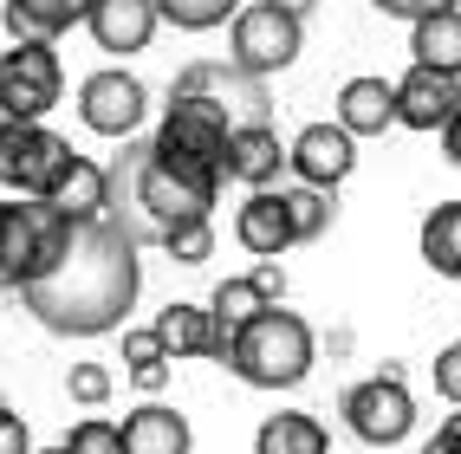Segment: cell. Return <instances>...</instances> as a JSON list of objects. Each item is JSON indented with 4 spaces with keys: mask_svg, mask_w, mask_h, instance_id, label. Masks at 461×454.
<instances>
[{
    "mask_svg": "<svg viewBox=\"0 0 461 454\" xmlns=\"http://www.w3.org/2000/svg\"><path fill=\"white\" fill-rule=\"evenodd\" d=\"M33 441H26V415H14V409H0V454H26Z\"/></svg>",
    "mask_w": 461,
    "mask_h": 454,
    "instance_id": "836d02e7",
    "label": "cell"
},
{
    "mask_svg": "<svg viewBox=\"0 0 461 454\" xmlns=\"http://www.w3.org/2000/svg\"><path fill=\"white\" fill-rule=\"evenodd\" d=\"M280 208H286V234L293 240H319L331 227V189H280Z\"/></svg>",
    "mask_w": 461,
    "mask_h": 454,
    "instance_id": "d4e9b609",
    "label": "cell"
},
{
    "mask_svg": "<svg viewBox=\"0 0 461 454\" xmlns=\"http://www.w3.org/2000/svg\"><path fill=\"white\" fill-rule=\"evenodd\" d=\"M338 130H351V137H384L396 124V111H390V78H351L345 91H338V117H331Z\"/></svg>",
    "mask_w": 461,
    "mask_h": 454,
    "instance_id": "ac0fdd59",
    "label": "cell"
},
{
    "mask_svg": "<svg viewBox=\"0 0 461 454\" xmlns=\"http://www.w3.org/2000/svg\"><path fill=\"white\" fill-rule=\"evenodd\" d=\"M137 286H143V266H137L131 240L111 221H72L59 260L46 272H33L20 286V298L59 338H104L137 306Z\"/></svg>",
    "mask_w": 461,
    "mask_h": 454,
    "instance_id": "6da1fadb",
    "label": "cell"
},
{
    "mask_svg": "<svg viewBox=\"0 0 461 454\" xmlns=\"http://www.w3.org/2000/svg\"><path fill=\"white\" fill-rule=\"evenodd\" d=\"M46 201L66 221H98V208H104V169L85 163V156H72L66 169H59V182L46 189Z\"/></svg>",
    "mask_w": 461,
    "mask_h": 454,
    "instance_id": "d6986e66",
    "label": "cell"
},
{
    "mask_svg": "<svg viewBox=\"0 0 461 454\" xmlns=\"http://www.w3.org/2000/svg\"><path fill=\"white\" fill-rule=\"evenodd\" d=\"M0 409H7V396H0Z\"/></svg>",
    "mask_w": 461,
    "mask_h": 454,
    "instance_id": "60d3db41",
    "label": "cell"
},
{
    "mask_svg": "<svg viewBox=\"0 0 461 454\" xmlns=\"http://www.w3.org/2000/svg\"><path fill=\"white\" fill-rule=\"evenodd\" d=\"M157 149H169V156L182 163H195V169H214L221 175V149H228V124L214 117L208 104H189V98H169V117H163V130L149 137Z\"/></svg>",
    "mask_w": 461,
    "mask_h": 454,
    "instance_id": "8fae6325",
    "label": "cell"
},
{
    "mask_svg": "<svg viewBox=\"0 0 461 454\" xmlns=\"http://www.w3.org/2000/svg\"><path fill=\"white\" fill-rule=\"evenodd\" d=\"M390 111H396V124H410V130H436L461 111V78L410 66L403 78H390Z\"/></svg>",
    "mask_w": 461,
    "mask_h": 454,
    "instance_id": "7c38bea8",
    "label": "cell"
},
{
    "mask_svg": "<svg viewBox=\"0 0 461 454\" xmlns=\"http://www.w3.org/2000/svg\"><path fill=\"white\" fill-rule=\"evenodd\" d=\"M260 306H267V298H260V292H254L248 280H221V286H214V298H208V318L234 331V325H248V318H254Z\"/></svg>",
    "mask_w": 461,
    "mask_h": 454,
    "instance_id": "4316f807",
    "label": "cell"
},
{
    "mask_svg": "<svg viewBox=\"0 0 461 454\" xmlns=\"http://www.w3.org/2000/svg\"><path fill=\"white\" fill-rule=\"evenodd\" d=\"M273 7H280V13H293V20H305V13L319 7V0H273Z\"/></svg>",
    "mask_w": 461,
    "mask_h": 454,
    "instance_id": "f35d334b",
    "label": "cell"
},
{
    "mask_svg": "<svg viewBox=\"0 0 461 454\" xmlns=\"http://www.w3.org/2000/svg\"><path fill=\"white\" fill-rule=\"evenodd\" d=\"M345 422H351V435L357 441H371V448H396L410 429H416V403H410V389H403V370H390L384 377H371V383H357V389H345Z\"/></svg>",
    "mask_w": 461,
    "mask_h": 454,
    "instance_id": "ba28073f",
    "label": "cell"
},
{
    "mask_svg": "<svg viewBox=\"0 0 461 454\" xmlns=\"http://www.w3.org/2000/svg\"><path fill=\"white\" fill-rule=\"evenodd\" d=\"M66 72H59L52 40H14V52H0V117L7 124H40L59 104Z\"/></svg>",
    "mask_w": 461,
    "mask_h": 454,
    "instance_id": "8992f818",
    "label": "cell"
},
{
    "mask_svg": "<svg viewBox=\"0 0 461 454\" xmlns=\"http://www.w3.org/2000/svg\"><path fill=\"white\" fill-rule=\"evenodd\" d=\"M72 221L59 215L46 195H20L0 201V286H26L33 272H46L66 247Z\"/></svg>",
    "mask_w": 461,
    "mask_h": 454,
    "instance_id": "277c9868",
    "label": "cell"
},
{
    "mask_svg": "<svg viewBox=\"0 0 461 454\" xmlns=\"http://www.w3.org/2000/svg\"><path fill=\"white\" fill-rule=\"evenodd\" d=\"M436 383H442L448 403H461V344H448V351L436 357Z\"/></svg>",
    "mask_w": 461,
    "mask_h": 454,
    "instance_id": "d6a6232c",
    "label": "cell"
},
{
    "mask_svg": "<svg viewBox=\"0 0 461 454\" xmlns=\"http://www.w3.org/2000/svg\"><path fill=\"white\" fill-rule=\"evenodd\" d=\"M59 448H66V454H124V441H117V422H104V415H85Z\"/></svg>",
    "mask_w": 461,
    "mask_h": 454,
    "instance_id": "83f0119b",
    "label": "cell"
},
{
    "mask_svg": "<svg viewBox=\"0 0 461 454\" xmlns=\"http://www.w3.org/2000/svg\"><path fill=\"white\" fill-rule=\"evenodd\" d=\"M377 13H396V20H416V13H436V7H455V0H371Z\"/></svg>",
    "mask_w": 461,
    "mask_h": 454,
    "instance_id": "e575fe53",
    "label": "cell"
},
{
    "mask_svg": "<svg viewBox=\"0 0 461 454\" xmlns=\"http://www.w3.org/2000/svg\"><path fill=\"white\" fill-rule=\"evenodd\" d=\"M26 454H66V448H26Z\"/></svg>",
    "mask_w": 461,
    "mask_h": 454,
    "instance_id": "ab89813d",
    "label": "cell"
},
{
    "mask_svg": "<svg viewBox=\"0 0 461 454\" xmlns=\"http://www.w3.org/2000/svg\"><path fill=\"white\" fill-rule=\"evenodd\" d=\"M169 98L208 104L228 130H240V124H267V117H273V91H267V78L240 72L234 58H195V66H182V78H176Z\"/></svg>",
    "mask_w": 461,
    "mask_h": 454,
    "instance_id": "5b68a950",
    "label": "cell"
},
{
    "mask_svg": "<svg viewBox=\"0 0 461 454\" xmlns=\"http://www.w3.org/2000/svg\"><path fill=\"white\" fill-rule=\"evenodd\" d=\"M286 163L299 169L305 189H338V182L357 169V137L338 130V124H305L286 149Z\"/></svg>",
    "mask_w": 461,
    "mask_h": 454,
    "instance_id": "4fadbf2b",
    "label": "cell"
},
{
    "mask_svg": "<svg viewBox=\"0 0 461 454\" xmlns=\"http://www.w3.org/2000/svg\"><path fill=\"white\" fill-rule=\"evenodd\" d=\"M234 240L248 247L254 260H280L293 247V234H286V208H280V189H254L248 208L234 215Z\"/></svg>",
    "mask_w": 461,
    "mask_h": 454,
    "instance_id": "e0dca14e",
    "label": "cell"
},
{
    "mask_svg": "<svg viewBox=\"0 0 461 454\" xmlns=\"http://www.w3.org/2000/svg\"><path fill=\"white\" fill-rule=\"evenodd\" d=\"M78 26H91L98 52H143L149 40H157L163 20H157V7H149V0H91Z\"/></svg>",
    "mask_w": 461,
    "mask_h": 454,
    "instance_id": "5bb4252c",
    "label": "cell"
},
{
    "mask_svg": "<svg viewBox=\"0 0 461 454\" xmlns=\"http://www.w3.org/2000/svg\"><path fill=\"white\" fill-rule=\"evenodd\" d=\"M163 254H169L176 266H202V260L214 254V227H208V221H189V227H176V234L163 240Z\"/></svg>",
    "mask_w": 461,
    "mask_h": 454,
    "instance_id": "f1b7e54d",
    "label": "cell"
},
{
    "mask_svg": "<svg viewBox=\"0 0 461 454\" xmlns=\"http://www.w3.org/2000/svg\"><path fill=\"white\" fill-rule=\"evenodd\" d=\"M157 7V20L182 26V33H208V26H228L240 0H149Z\"/></svg>",
    "mask_w": 461,
    "mask_h": 454,
    "instance_id": "484cf974",
    "label": "cell"
},
{
    "mask_svg": "<svg viewBox=\"0 0 461 454\" xmlns=\"http://www.w3.org/2000/svg\"><path fill=\"white\" fill-rule=\"evenodd\" d=\"M436 130H442V156L461 163V130H455V117H448V124H436Z\"/></svg>",
    "mask_w": 461,
    "mask_h": 454,
    "instance_id": "74e56055",
    "label": "cell"
},
{
    "mask_svg": "<svg viewBox=\"0 0 461 454\" xmlns=\"http://www.w3.org/2000/svg\"><path fill=\"white\" fill-rule=\"evenodd\" d=\"M221 175L169 156L157 143H124V156L104 169V208L98 221H111L131 247H163L176 227L208 221Z\"/></svg>",
    "mask_w": 461,
    "mask_h": 454,
    "instance_id": "7a4b0ae2",
    "label": "cell"
},
{
    "mask_svg": "<svg viewBox=\"0 0 461 454\" xmlns=\"http://www.w3.org/2000/svg\"><path fill=\"white\" fill-rule=\"evenodd\" d=\"M0 124H7V117H0Z\"/></svg>",
    "mask_w": 461,
    "mask_h": 454,
    "instance_id": "b9f144b4",
    "label": "cell"
},
{
    "mask_svg": "<svg viewBox=\"0 0 461 454\" xmlns=\"http://www.w3.org/2000/svg\"><path fill=\"white\" fill-rule=\"evenodd\" d=\"M416 66L429 72H461V7H436V13H416Z\"/></svg>",
    "mask_w": 461,
    "mask_h": 454,
    "instance_id": "ffe728a7",
    "label": "cell"
},
{
    "mask_svg": "<svg viewBox=\"0 0 461 454\" xmlns=\"http://www.w3.org/2000/svg\"><path fill=\"white\" fill-rule=\"evenodd\" d=\"M254 454H331V435H325L319 415L286 409V415H267V422H260Z\"/></svg>",
    "mask_w": 461,
    "mask_h": 454,
    "instance_id": "7402d4cb",
    "label": "cell"
},
{
    "mask_svg": "<svg viewBox=\"0 0 461 454\" xmlns=\"http://www.w3.org/2000/svg\"><path fill=\"white\" fill-rule=\"evenodd\" d=\"M143 111H149V91L124 66H104V72H91L78 85V117H85V130H98V137L131 143L137 124H143Z\"/></svg>",
    "mask_w": 461,
    "mask_h": 454,
    "instance_id": "30bf717a",
    "label": "cell"
},
{
    "mask_svg": "<svg viewBox=\"0 0 461 454\" xmlns=\"http://www.w3.org/2000/svg\"><path fill=\"white\" fill-rule=\"evenodd\" d=\"M248 286L267 298V306H280V298H286V272H280V260H260V266L248 272Z\"/></svg>",
    "mask_w": 461,
    "mask_h": 454,
    "instance_id": "4dcf8cb0",
    "label": "cell"
},
{
    "mask_svg": "<svg viewBox=\"0 0 461 454\" xmlns=\"http://www.w3.org/2000/svg\"><path fill=\"white\" fill-rule=\"evenodd\" d=\"M85 7L91 0H7V33L14 40H59L66 26H78L85 20Z\"/></svg>",
    "mask_w": 461,
    "mask_h": 454,
    "instance_id": "44dd1931",
    "label": "cell"
},
{
    "mask_svg": "<svg viewBox=\"0 0 461 454\" xmlns=\"http://www.w3.org/2000/svg\"><path fill=\"white\" fill-rule=\"evenodd\" d=\"M131 383L137 389H163L169 383V363H131Z\"/></svg>",
    "mask_w": 461,
    "mask_h": 454,
    "instance_id": "d590c367",
    "label": "cell"
},
{
    "mask_svg": "<svg viewBox=\"0 0 461 454\" xmlns=\"http://www.w3.org/2000/svg\"><path fill=\"white\" fill-rule=\"evenodd\" d=\"M455 441H461V422L448 415V422H442V429H436V441H429L422 454H455Z\"/></svg>",
    "mask_w": 461,
    "mask_h": 454,
    "instance_id": "8d00e7d4",
    "label": "cell"
},
{
    "mask_svg": "<svg viewBox=\"0 0 461 454\" xmlns=\"http://www.w3.org/2000/svg\"><path fill=\"white\" fill-rule=\"evenodd\" d=\"M422 260L442 272V280H455L461 272V201H442L436 215L422 221Z\"/></svg>",
    "mask_w": 461,
    "mask_h": 454,
    "instance_id": "cb8c5ba5",
    "label": "cell"
},
{
    "mask_svg": "<svg viewBox=\"0 0 461 454\" xmlns=\"http://www.w3.org/2000/svg\"><path fill=\"white\" fill-rule=\"evenodd\" d=\"M72 156L78 149L46 124H0V182L20 195H46Z\"/></svg>",
    "mask_w": 461,
    "mask_h": 454,
    "instance_id": "9c48e42d",
    "label": "cell"
},
{
    "mask_svg": "<svg viewBox=\"0 0 461 454\" xmlns=\"http://www.w3.org/2000/svg\"><path fill=\"white\" fill-rule=\"evenodd\" d=\"M124 363H169L163 344H157V331H124Z\"/></svg>",
    "mask_w": 461,
    "mask_h": 454,
    "instance_id": "1f68e13d",
    "label": "cell"
},
{
    "mask_svg": "<svg viewBox=\"0 0 461 454\" xmlns=\"http://www.w3.org/2000/svg\"><path fill=\"white\" fill-rule=\"evenodd\" d=\"M305 52V20L280 13L273 0H254V7H234V66L254 72V78H273L286 72L293 58Z\"/></svg>",
    "mask_w": 461,
    "mask_h": 454,
    "instance_id": "52a82bcc",
    "label": "cell"
},
{
    "mask_svg": "<svg viewBox=\"0 0 461 454\" xmlns=\"http://www.w3.org/2000/svg\"><path fill=\"white\" fill-rule=\"evenodd\" d=\"M66 389H72V403H91V409H98V403H111V370H104V363H72V377H66Z\"/></svg>",
    "mask_w": 461,
    "mask_h": 454,
    "instance_id": "f546056e",
    "label": "cell"
},
{
    "mask_svg": "<svg viewBox=\"0 0 461 454\" xmlns=\"http://www.w3.org/2000/svg\"><path fill=\"white\" fill-rule=\"evenodd\" d=\"M208 306H189V298H176V306L169 312H157V325H149V331H157V344H163V357L176 363V357H202L208 351Z\"/></svg>",
    "mask_w": 461,
    "mask_h": 454,
    "instance_id": "603a6c76",
    "label": "cell"
},
{
    "mask_svg": "<svg viewBox=\"0 0 461 454\" xmlns=\"http://www.w3.org/2000/svg\"><path fill=\"white\" fill-rule=\"evenodd\" d=\"M117 441H124V454H189V415L169 409V403H143L124 415V429H117Z\"/></svg>",
    "mask_w": 461,
    "mask_h": 454,
    "instance_id": "2e32d148",
    "label": "cell"
},
{
    "mask_svg": "<svg viewBox=\"0 0 461 454\" xmlns=\"http://www.w3.org/2000/svg\"><path fill=\"white\" fill-rule=\"evenodd\" d=\"M221 363L254 389H293L312 370V325L286 306H260L248 325H234Z\"/></svg>",
    "mask_w": 461,
    "mask_h": 454,
    "instance_id": "3957f363",
    "label": "cell"
},
{
    "mask_svg": "<svg viewBox=\"0 0 461 454\" xmlns=\"http://www.w3.org/2000/svg\"><path fill=\"white\" fill-rule=\"evenodd\" d=\"M280 169H286V149H280V137H273V124H240V130H228L221 175L248 182V189H273Z\"/></svg>",
    "mask_w": 461,
    "mask_h": 454,
    "instance_id": "9a60e30c",
    "label": "cell"
}]
</instances>
